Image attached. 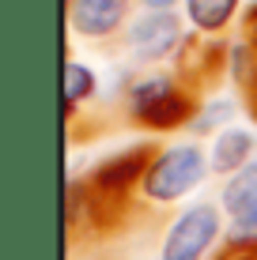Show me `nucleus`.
<instances>
[{"label":"nucleus","instance_id":"obj_11","mask_svg":"<svg viewBox=\"0 0 257 260\" xmlns=\"http://www.w3.org/2000/svg\"><path fill=\"white\" fill-rule=\"evenodd\" d=\"M227 245H257V208L238 215L227 230Z\"/></svg>","mask_w":257,"mask_h":260},{"label":"nucleus","instance_id":"obj_1","mask_svg":"<svg viewBox=\"0 0 257 260\" xmlns=\"http://www.w3.org/2000/svg\"><path fill=\"white\" fill-rule=\"evenodd\" d=\"M125 110L129 121L148 132H174L193 128L205 106H201V91H193L178 72H148L129 83Z\"/></svg>","mask_w":257,"mask_h":260},{"label":"nucleus","instance_id":"obj_9","mask_svg":"<svg viewBox=\"0 0 257 260\" xmlns=\"http://www.w3.org/2000/svg\"><path fill=\"white\" fill-rule=\"evenodd\" d=\"M95 94V72L79 60H68L65 64V102H68V121L76 117V110Z\"/></svg>","mask_w":257,"mask_h":260},{"label":"nucleus","instance_id":"obj_4","mask_svg":"<svg viewBox=\"0 0 257 260\" xmlns=\"http://www.w3.org/2000/svg\"><path fill=\"white\" fill-rule=\"evenodd\" d=\"M185 26L178 12H144L129 23L125 30V46L136 60L144 64H163V60L178 57L185 46Z\"/></svg>","mask_w":257,"mask_h":260},{"label":"nucleus","instance_id":"obj_13","mask_svg":"<svg viewBox=\"0 0 257 260\" xmlns=\"http://www.w3.org/2000/svg\"><path fill=\"white\" fill-rule=\"evenodd\" d=\"M136 4L144 8V12H174L178 0H136Z\"/></svg>","mask_w":257,"mask_h":260},{"label":"nucleus","instance_id":"obj_10","mask_svg":"<svg viewBox=\"0 0 257 260\" xmlns=\"http://www.w3.org/2000/svg\"><path fill=\"white\" fill-rule=\"evenodd\" d=\"M235 110H238L235 102H208L205 110L197 113L193 128H197V132H205V128H219L223 121H231V117H235Z\"/></svg>","mask_w":257,"mask_h":260},{"label":"nucleus","instance_id":"obj_3","mask_svg":"<svg viewBox=\"0 0 257 260\" xmlns=\"http://www.w3.org/2000/svg\"><path fill=\"white\" fill-rule=\"evenodd\" d=\"M219 230H223V222H219L216 204H208V200L189 204V208L166 226L159 260H205L212 241L219 238Z\"/></svg>","mask_w":257,"mask_h":260},{"label":"nucleus","instance_id":"obj_2","mask_svg":"<svg viewBox=\"0 0 257 260\" xmlns=\"http://www.w3.org/2000/svg\"><path fill=\"white\" fill-rule=\"evenodd\" d=\"M208 170H212L208 155L193 140L159 147V155L152 158L144 181H140V196L148 204H174V200H182V196H189L197 189Z\"/></svg>","mask_w":257,"mask_h":260},{"label":"nucleus","instance_id":"obj_12","mask_svg":"<svg viewBox=\"0 0 257 260\" xmlns=\"http://www.w3.org/2000/svg\"><path fill=\"white\" fill-rule=\"evenodd\" d=\"M216 260H257V245H223Z\"/></svg>","mask_w":257,"mask_h":260},{"label":"nucleus","instance_id":"obj_7","mask_svg":"<svg viewBox=\"0 0 257 260\" xmlns=\"http://www.w3.org/2000/svg\"><path fill=\"white\" fill-rule=\"evenodd\" d=\"M242 0H185V19L197 26L201 34H219L223 26H231L235 12Z\"/></svg>","mask_w":257,"mask_h":260},{"label":"nucleus","instance_id":"obj_5","mask_svg":"<svg viewBox=\"0 0 257 260\" xmlns=\"http://www.w3.org/2000/svg\"><path fill=\"white\" fill-rule=\"evenodd\" d=\"M68 4V26L72 34H83L91 42H106L129 30V4L132 0H65Z\"/></svg>","mask_w":257,"mask_h":260},{"label":"nucleus","instance_id":"obj_8","mask_svg":"<svg viewBox=\"0 0 257 260\" xmlns=\"http://www.w3.org/2000/svg\"><path fill=\"white\" fill-rule=\"evenodd\" d=\"M219 204H223V211L231 215V219H238V215L257 208V158L246 170H238L231 181L223 185V200Z\"/></svg>","mask_w":257,"mask_h":260},{"label":"nucleus","instance_id":"obj_6","mask_svg":"<svg viewBox=\"0 0 257 260\" xmlns=\"http://www.w3.org/2000/svg\"><path fill=\"white\" fill-rule=\"evenodd\" d=\"M257 155V136L246 128H223L212 143V170L216 174H238V170H246L253 162Z\"/></svg>","mask_w":257,"mask_h":260}]
</instances>
